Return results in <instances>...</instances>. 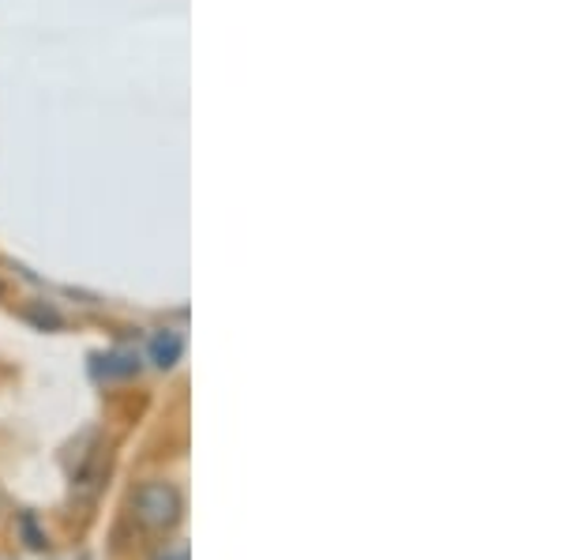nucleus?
I'll use <instances>...</instances> for the list:
<instances>
[{"label": "nucleus", "mask_w": 563, "mask_h": 560, "mask_svg": "<svg viewBox=\"0 0 563 560\" xmlns=\"http://www.w3.org/2000/svg\"><path fill=\"white\" fill-rule=\"evenodd\" d=\"M106 361V376H132L135 369H140V358L135 354H124V350H117V354H109V358H102Z\"/></svg>", "instance_id": "3"}, {"label": "nucleus", "mask_w": 563, "mask_h": 560, "mask_svg": "<svg viewBox=\"0 0 563 560\" xmlns=\"http://www.w3.org/2000/svg\"><path fill=\"white\" fill-rule=\"evenodd\" d=\"M180 354H185V339H180L177 331H158V336L151 339V361L158 369H174Z\"/></svg>", "instance_id": "2"}, {"label": "nucleus", "mask_w": 563, "mask_h": 560, "mask_svg": "<svg viewBox=\"0 0 563 560\" xmlns=\"http://www.w3.org/2000/svg\"><path fill=\"white\" fill-rule=\"evenodd\" d=\"M20 527H23L26 546H31V549H45V546H49V541H45V535H38V523H34V516H23Z\"/></svg>", "instance_id": "4"}, {"label": "nucleus", "mask_w": 563, "mask_h": 560, "mask_svg": "<svg viewBox=\"0 0 563 560\" xmlns=\"http://www.w3.org/2000/svg\"><path fill=\"white\" fill-rule=\"evenodd\" d=\"M185 516V496L174 482H143L132 496V519L147 535H166Z\"/></svg>", "instance_id": "1"}, {"label": "nucleus", "mask_w": 563, "mask_h": 560, "mask_svg": "<svg viewBox=\"0 0 563 560\" xmlns=\"http://www.w3.org/2000/svg\"><path fill=\"white\" fill-rule=\"evenodd\" d=\"M151 560H192V557H188V546H185V541H174V546H162Z\"/></svg>", "instance_id": "5"}]
</instances>
